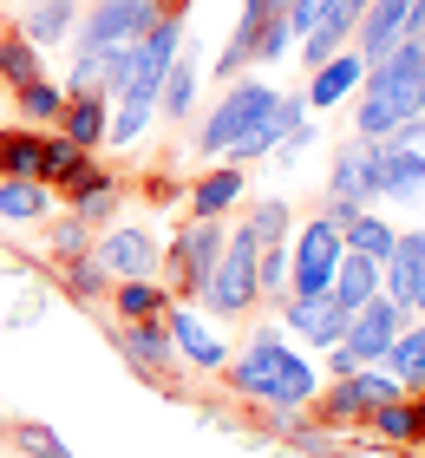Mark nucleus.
I'll list each match as a JSON object with an SVG mask.
<instances>
[{
    "mask_svg": "<svg viewBox=\"0 0 425 458\" xmlns=\"http://www.w3.org/2000/svg\"><path fill=\"white\" fill-rule=\"evenodd\" d=\"M425 112V33L399 39L387 59H373L360 79V138H387L393 124Z\"/></svg>",
    "mask_w": 425,
    "mask_h": 458,
    "instance_id": "obj_1",
    "label": "nucleus"
},
{
    "mask_svg": "<svg viewBox=\"0 0 425 458\" xmlns=\"http://www.w3.org/2000/svg\"><path fill=\"white\" fill-rule=\"evenodd\" d=\"M275 86H262V79H236V86H229L223 98H217V112L203 118V131H197V151L203 157H223L229 144H236L242 131H255V124H262L268 112H275Z\"/></svg>",
    "mask_w": 425,
    "mask_h": 458,
    "instance_id": "obj_2",
    "label": "nucleus"
},
{
    "mask_svg": "<svg viewBox=\"0 0 425 458\" xmlns=\"http://www.w3.org/2000/svg\"><path fill=\"white\" fill-rule=\"evenodd\" d=\"M399 327H406V315H399V308H393L387 295H373L367 308H353V315H347V335H340V347H327L334 373H353V367L387 360V347H393Z\"/></svg>",
    "mask_w": 425,
    "mask_h": 458,
    "instance_id": "obj_3",
    "label": "nucleus"
},
{
    "mask_svg": "<svg viewBox=\"0 0 425 458\" xmlns=\"http://www.w3.org/2000/svg\"><path fill=\"white\" fill-rule=\"evenodd\" d=\"M340 256H347V236H340L334 216L302 223V242L288 249V295H327Z\"/></svg>",
    "mask_w": 425,
    "mask_h": 458,
    "instance_id": "obj_4",
    "label": "nucleus"
},
{
    "mask_svg": "<svg viewBox=\"0 0 425 458\" xmlns=\"http://www.w3.org/2000/svg\"><path fill=\"white\" fill-rule=\"evenodd\" d=\"M157 20H164V0H92V13L72 27V39L79 53H105V47H132Z\"/></svg>",
    "mask_w": 425,
    "mask_h": 458,
    "instance_id": "obj_5",
    "label": "nucleus"
},
{
    "mask_svg": "<svg viewBox=\"0 0 425 458\" xmlns=\"http://www.w3.org/2000/svg\"><path fill=\"white\" fill-rule=\"evenodd\" d=\"M197 295L209 301V315H242V308L255 301V236H249V229L223 236V256H217V268L203 276Z\"/></svg>",
    "mask_w": 425,
    "mask_h": 458,
    "instance_id": "obj_6",
    "label": "nucleus"
},
{
    "mask_svg": "<svg viewBox=\"0 0 425 458\" xmlns=\"http://www.w3.org/2000/svg\"><path fill=\"white\" fill-rule=\"evenodd\" d=\"M288 360H294V347H288L282 327H255L249 353H236V360H223V367H229V380H236V393H249V400H275Z\"/></svg>",
    "mask_w": 425,
    "mask_h": 458,
    "instance_id": "obj_7",
    "label": "nucleus"
},
{
    "mask_svg": "<svg viewBox=\"0 0 425 458\" xmlns=\"http://www.w3.org/2000/svg\"><path fill=\"white\" fill-rule=\"evenodd\" d=\"M399 393H406V386H399L393 373H367V367H353V373H340V386L321 400V412H327L334 426H347V420H373V412L387 406V400H399Z\"/></svg>",
    "mask_w": 425,
    "mask_h": 458,
    "instance_id": "obj_8",
    "label": "nucleus"
},
{
    "mask_svg": "<svg viewBox=\"0 0 425 458\" xmlns=\"http://www.w3.org/2000/svg\"><path fill=\"white\" fill-rule=\"evenodd\" d=\"M379 295H387L399 315H406V308L425 315V229H412V236L393 242V256L379 262Z\"/></svg>",
    "mask_w": 425,
    "mask_h": 458,
    "instance_id": "obj_9",
    "label": "nucleus"
},
{
    "mask_svg": "<svg viewBox=\"0 0 425 458\" xmlns=\"http://www.w3.org/2000/svg\"><path fill=\"white\" fill-rule=\"evenodd\" d=\"M367 171H373V197L425 203V151H406V144H379V138H373Z\"/></svg>",
    "mask_w": 425,
    "mask_h": 458,
    "instance_id": "obj_10",
    "label": "nucleus"
},
{
    "mask_svg": "<svg viewBox=\"0 0 425 458\" xmlns=\"http://www.w3.org/2000/svg\"><path fill=\"white\" fill-rule=\"evenodd\" d=\"M360 13H367V0H327V7H321V20L308 27V39H294L308 66H321V59H334V53H347V47H353Z\"/></svg>",
    "mask_w": 425,
    "mask_h": 458,
    "instance_id": "obj_11",
    "label": "nucleus"
},
{
    "mask_svg": "<svg viewBox=\"0 0 425 458\" xmlns=\"http://www.w3.org/2000/svg\"><path fill=\"white\" fill-rule=\"evenodd\" d=\"M288 327L308 347H340V335H347V308H340L334 295H288Z\"/></svg>",
    "mask_w": 425,
    "mask_h": 458,
    "instance_id": "obj_12",
    "label": "nucleus"
},
{
    "mask_svg": "<svg viewBox=\"0 0 425 458\" xmlns=\"http://www.w3.org/2000/svg\"><path fill=\"white\" fill-rule=\"evenodd\" d=\"M170 256H177V276H183L190 288H203V276H209V268H217V256H223V229H217V216H190Z\"/></svg>",
    "mask_w": 425,
    "mask_h": 458,
    "instance_id": "obj_13",
    "label": "nucleus"
},
{
    "mask_svg": "<svg viewBox=\"0 0 425 458\" xmlns=\"http://www.w3.org/2000/svg\"><path fill=\"white\" fill-rule=\"evenodd\" d=\"M98 262H105V276H118V282L151 276L157 268V236L151 229H112V236L98 242Z\"/></svg>",
    "mask_w": 425,
    "mask_h": 458,
    "instance_id": "obj_14",
    "label": "nucleus"
},
{
    "mask_svg": "<svg viewBox=\"0 0 425 458\" xmlns=\"http://www.w3.org/2000/svg\"><path fill=\"white\" fill-rule=\"evenodd\" d=\"M367 151H373V138L340 144V157H334V171H327V203H353V210H367V197H373Z\"/></svg>",
    "mask_w": 425,
    "mask_h": 458,
    "instance_id": "obj_15",
    "label": "nucleus"
},
{
    "mask_svg": "<svg viewBox=\"0 0 425 458\" xmlns=\"http://www.w3.org/2000/svg\"><path fill=\"white\" fill-rule=\"evenodd\" d=\"M360 79H367V59H360L353 47L347 53H334V59H321L314 66V86H308V112H327V106H340Z\"/></svg>",
    "mask_w": 425,
    "mask_h": 458,
    "instance_id": "obj_16",
    "label": "nucleus"
},
{
    "mask_svg": "<svg viewBox=\"0 0 425 458\" xmlns=\"http://www.w3.org/2000/svg\"><path fill=\"white\" fill-rule=\"evenodd\" d=\"M164 327H170V353H183V360H197V367H209V373H217V367L229 360V353H223V341L209 335V327H203L197 315H190V308H170V315H164Z\"/></svg>",
    "mask_w": 425,
    "mask_h": 458,
    "instance_id": "obj_17",
    "label": "nucleus"
},
{
    "mask_svg": "<svg viewBox=\"0 0 425 458\" xmlns=\"http://www.w3.org/2000/svg\"><path fill=\"white\" fill-rule=\"evenodd\" d=\"M197 79H203V59L190 47H177V59H170V72L157 86V112L164 118H190V106H197Z\"/></svg>",
    "mask_w": 425,
    "mask_h": 458,
    "instance_id": "obj_18",
    "label": "nucleus"
},
{
    "mask_svg": "<svg viewBox=\"0 0 425 458\" xmlns=\"http://www.w3.org/2000/svg\"><path fill=\"white\" fill-rule=\"evenodd\" d=\"M327 295L347 308V315H353V308H367V301L379 295V262L347 249V256H340V268H334V282H327Z\"/></svg>",
    "mask_w": 425,
    "mask_h": 458,
    "instance_id": "obj_19",
    "label": "nucleus"
},
{
    "mask_svg": "<svg viewBox=\"0 0 425 458\" xmlns=\"http://www.w3.org/2000/svg\"><path fill=\"white\" fill-rule=\"evenodd\" d=\"M105 92H85V98H66V112H59V138H72L79 151H92V144H105Z\"/></svg>",
    "mask_w": 425,
    "mask_h": 458,
    "instance_id": "obj_20",
    "label": "nucleus"
},
{
    "mask_svg": "<svg viewBox=\"0 0 425 458\" xmlns=\"http://www.w3.org/2000/svg\"><path fill=\"white\" fill-rule=\"evenodd\" d=\"M72 27H79V0H33L27 20H20V33H27L39 53H47L53 39H66Z\"/></svg>",
    "mask_w": 425,
    "mask_h": 458,
    "instance_id": "obj_21",
    "label": "nucleus"
},
{
    "mask_svg": "<svg viewBox=\"0 0 425 458\" xmlns=\"http://www.w3.org/2000/svg\"><path fill=\"white\" fill-rule=\"evenodd\" d=\"M242 191H249L242 164H229V171H209V177H197V191H190V216H223Z\"/></svg>",
    "mask_w": 425,
    "mask_h": 458,
    "instance_id": "obj_22",
    "label": "nucleus"
},
{
    "mask_svg": "<svg viewBox=\"0 0 425 458\" xmlns=\"http://www.w3.org/2000/svg\"><path fill=\"white\" fill-rule=\"evenodd\" d=\"M118 347H124V360H132V367H164V360H170V327H164V315L132 321Z\"/></svg>",
    "mask_w": 425,
    "mask_h": 458,
    "instance_id": "obj_23",
    "label": "nucleus"
},
{
    "mask_svg": "<svg viewBox=\"0 0 425 458\" xmlns=\"http://www.w3.org/2000/svg\"><path fill=\"white\" fill-rule=\"evenodd\" d=\"M0 216L7 223H39L47 216V183L39 177H0Z\"/></svg>",
    "mask_w": 425,
    "mask_h": 458,
    "instance_id": "obj_24",
    "label": "nucleus"
},
{
    "mask_svg": "<svg viewBox=\"0 0 425 458\" xmlns=\"http://www.w3.org/2000/svg\"><path fill=\"white\" fill-rule=\"evenodd\" d=\"M39 138L33 124H13V131H0V177H39Z\"/></svg>",
    "mask_w": 425,
    "mask_h": 458,
    "instance_id": "obj_25",
    "label": "nucleus"
},
{
    "mask_svg": "<svg viewBox=\"0 0 425 458\" xmlns=\"http://www.w3.org/2000/svg\"><path fill=\"white\" fill-rule=\"evenodd\" d=\"M387 360H393V380L399 386H425V321L419 327H399L393 347H387Z\"/></svg>",
    "mask_w": 425,
    "mask_h": 458,
    "instance_id": "obj_26",
    "label": "nucleus"
},
{
    "mask_svg": "<svg viewBox=\"0 0 425 458\" xmlns=\"http://www.w3.org/2000/svg\"><path fill=\"white\" fill-rule=\"evenodd\" d=\"M85 157H92V151H79L72 138H47V144H39V183H47V191H66Z\"/></svg>",
    "mask_w": 425,
    "mask_h": 458,
    "instance_id": "obj_27",
    "label": "nucleus"
},
{
    "mask_svg": "<svg viewBox=\"0 0 425 458\" xmlns=\"http://www.w3.org/2000/svg\"><path fill=\"white\" fill-rule=\"evenodd\" d=\"M0 79H7L13 92L33 86V79H47V72H39V47H33L27 33H7V39H0Z\"/></svg>",
    "mask_w": 425,
    "mask_h": 458,
    "instance_id": "obj_28",
    "label": "nucleus"
},
{
    "mask_svg": "<svg viewBox=\"0 0 425 458\" xmlns=\"http://www.w3.org/2000/svg\"><path fill=\"white\" fill-rule=\"evenodd\" d=\"M340 236H347V249H353V256H373V262H387V256H393V242H399V229L360 210L347 229H340Z\"/></svg>",
    "mask_w": 425,
    "mask_h": 458,
    "instance_id": "obj_29",
    "label": "nucleus"
},
{
    "mask_svg": "<svg viewBox=\"0 0 425 458\" xmlns=\"http://www.w3.org/2000/svg\"><path fill=\"white\" fill-rule=\"evenodd\" d=\"M255 295L288 301V242H255Z\"/></svg>",
    "mask_w": 425,
    "mask_h": 458,
    "instance_id": "obj_30",
    "label": "nucleus"
},
{
    "mask_svg": "<svg viewBox=\"0 0 425 458\" xmlns=\"http://www.w3.org/2000/svg\"><path fill=\"white\" fill-rule=\"evenodd\" d=\"M118 315L124 321H151V315H164V288L151 282V276H132V282H118Z\"/></svg>",
    "mask_w": 425,
    "mask_h": 458,
    "instance_id": "obj_31",
    "label": "nucleus"
},
{
    "mask_svg": "<svg viewBox=\"0 0 425 458\" xmlns=\"http://www.w3.org/2000/svg\"><path fill=\"white\" fill-rule=\"evenodd\" d=\"M294 53V27H288V13L275 7L262 20V33H255V66H275V59H288Z\"/></svg>",
    "mask_w": 425,
    "mask_h": 458,
    "instance_id": "obj_32",
    "label": "nucleus"
},
{
    "mask_svg": "<svg viewBox=\"0 0 425 458\" xmlns=\"http://www.w3.org/2000/svg\"><path fill=\"white\" fill-rule=\"evenodd\" d=\"M288 223H294V216H288V203H282V197H262V203L249 210L242 229H249L255 242H288Z\"/></svg>",
    "mask_w": 425,
    "mask_h": 458,
    "instance_id": "obj_33",
    "label": "nucleus"
},
{
    "mask_svg": "<svg viewBox=\"0 0 425 458\" xmlns=\"http://www.w3.org/2000/svg\"><path fill=\"white\" fill-rule=\"evenodd\" d=\"M13 98H20V112H27L33 124H47V118H59V112H66V92H59L53 79H33V86H20Z\"/></svg>",
    "mask_w": 425,
    "mask_h": 458,
    "instance_id": "obj_34",
    "label": "nucleus"
},
{
    "mask_svg": "<svg viewBox=\"0 0 425 458\" xmlns=\"http://www.w3.org/2000/svg\"><path fill=\"white\" fill-rule=\"evenodd\" d=\"M157 106H118L112 118H105V144H138L144 131H151Z\"/></svg>",
    "mask_w": 425,
    "mask_h": 458,
    "instance_id": "obj_35",
    "label": "nucleus"
},
{
    "mask_svg": "<svg viewBox=\"0 0 425 458\" xmlns=\"http://www.w3.org/2000/svg\"><path fill=\"white\" fill-rule=\"evenodd\" d=\"M373 426L387 432V439H399V445H412V439H419V412L406 406V393H399V400H387V406H379V412H373Z\"/></svg>",
    "mask_w": 425,
    "mask_h": 458,
    "instance_id": "obj_36",
    "label": "nucleus"
},
{
    "mask_svg": "<svg viewBox=\"0 0 425 458\" xmlns=\"http://www.w3.org/2000/svg\"><path fill=\"white\" fill-rule=\"evenodd\" d=\"M66 288L79 301H98L105 295V262L98 256H66Z\"/></svg>",
    "mask_w": 425,
    "mask_h": 458,
    "instance_id": "obj_37",
    "label": "nucleus"
},
{
    "mask_svg": "<svg viewBox=\"0 0 425 458\" xmlns=\"http://www.w3.org/2000/svg\"><path fill=\"white\" fill-rule=\"evenodd\" d=\"M112 203H118L112 177H105V183H85V191H72V210H79L85 223H105V216H112Z\"/></svg>",
    "mask_w": 425,
    "mask_h": 458,
    "instance_id": "obj_38",
    "label": "nucleus"
},
{
    "mask_svg": "<svg viewBox=\"0 0 425 458\" xmlns=\"http://www.w3.org/2000/svg\"><path fill=\"white\" fill-rule=\"evenodd\" d=\"M53 242H59V256H85V249H92V223H85V216L72 210L66 223L53 229Z\"/></svg>",
    "mask_w": 425,
    "mask_h": 458,
    "instance_id": "obj_39",
    "label": "nucleus"
},
{
    "mask_svg": "<svg viewBox=\"0 0 425 458\" xmlns=\"http://www.w3.org/2000/svg\"><path fill=\"white\" fill-rule=\"evenodd\" d=\"M20 445H27L33 458H79V452H66L53 432H39V426H20Z\"/></svg>",
    "mask_w": 425,
    "mask_h": 458,
    "instance_id": "obj_40",
    "label": "nucleus"
},
{
    "mask_svg": "<svg viewBox=\"0 0 425 458\" xmlns=\"http://www.w3.org/2000/svg\"><path fill=\"white\" fill-rule=\"evenodd\" d=\"M379 144H406V151H425V112H419V118H406V124H393V131L379 138Z\"/></svg>",
    "mask_w": 425,
    "mask_h": 458,
    "instance_id": "obj_41",
    "label": "nucleus"
},
{
    "mask_svg": "<svg viewBox=\"0 0 425 458\" xmlns=\"http://www.w3.org/2000/svg\"><path fill=\"white\" fill-rule=\"evenodd\" d=\"M294 445H302V452H334L327 432H294Z\"/></svg>",
    "mask_w": 425,
    "mask_h": 458,
    "instance_id": "obj_42",
    "label": "nucleus"
},
{
    "mask_svg": "<svg viewBox=\"0 0 425 458\" xmlns=\"http://www.w3.org/2000/svg\"><path fill=\"white\" fill-rule=\"evenodd\" d=\"M412 412H419V439H425V400H419V406H412Z\"/></svg>",
    "mask_w": 425,
    "mask_h": 458,
    "instance_id": "obj_43",
    "label": "nucleus"
},
{
    "mask_svg": "<svg viewBox=\"0 0 425 458\" xmlns=\"http://www.w3.org/2000/svg\"><path fill=\"white\" fill-rule=\"evenodd\" d=\"M275 7H294V0H275Z\"/></svg>",
    "mask_w": 425,
    "mask_h": 458,
    "instance_id": "obj_44",
    "label": "nucleus"
}]
</instances>
